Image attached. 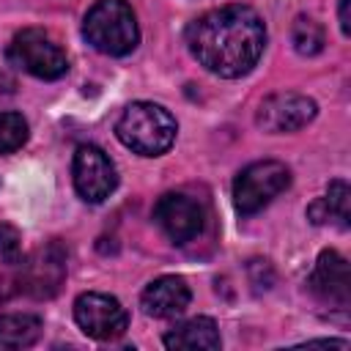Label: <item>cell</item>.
<instances>
[{
	"instance_id": "cell-1",
	"label": "cell",
	"mask_w": 351,
	"mask_h": 351,
	"mask_svg": "<svg viewBox=\"0 0 351 351\" xmlns=\"http://www.w3.org/2000/svg\"><path fill=\"white\" fill-rule=\"evenodd\" d=\"M186 47L206 71L236 80L261 60L266 25L250 5H219L186 27Z\"/></svg>"
},
{
	"instance_id": "cell-2",
	"label": "cell",
	"mask_w": 351,
	"mask_h": 351,
	"mask_svg": "<svg viewBox=\"0 0 351 351\" xmlns=\"http://www.w3.org/2000/svg\"><path fill=\"white\" fill-rule=\"evenodd\" d=\"M176 118L154 101H134L115 123L118 140L140 156H162L176 143Z\"/></svg>"
},
{
	"instance_id": "cell-3",
	"label": "cell",
	"mask_w": 351,
	"mask_h": 351,
	"mask_svg": "<svg viewBox=\"0 0 351 351\" xmlns=\"http://www.w3.org/2000/svg\"><path fill=\"white\" fill-rule=\"evenodd\" d=\"M82 36L101 55H129L140 41L137 16L126 0H96L85 14Z\"/></svg>"
},
{
	"instance_id": "cell-4",
	"label": "cell",
	"mask_w": 351,
	"mask_h": 351,
	"mask_svg": "<svg viewBox=\"0 0 351 351\" xmlns=\"http://www.w3.org/2000/svg\"><path fill=\"white\" fill-rule=\"evenodd\" d=\"M8 60L38 80H58L69 71V58L63 47L41 27L19 30L8 44Z\"/></svg>"
},
{
	"instance_id": "cell-5",
	"label": "cell",
	"mask_w": 351,
	"mask_h": 351,
	"mask_svg": "<svg viewBox=\"0 0 351 351\" xmlns=\"http://www.w3.org/2000/svg\"><path fill=\"white\" fill-rule=\"evenodd\" d=\"M291 184V170L277 159H263L247 165L233 181V206L239 214L250 217L269 206Z\"/></svg>"
},
{
	"instance_id": "cell-6",
	"label": "cell",
	"mask_w": 351,
	"mask_h": 351,
	"mask_svg": "<svg viewBox=\"0 0 351 351\" xmlns=\"http://www.w3.org/2000/svg\"><path fill=\"white\" fill-rule=\"evenodd\" d=\"M71 178L74 189L85 203H101L107 200L118 186V173L112 159L99 145H80L74 151L71 162Z\"/></svg>"
},
{
	"instance_id": "cell-7",
	"label": "cell",
	"mask_w": 351,
	"mask_h": 351,
	"mask_svg": "<svg viewBox=\"0 0 351 351\" xmlns=\"http://www.w3.org/2000/svg\"><path fill=\"white\" fill-rule=\"evenodd\" d=\"M74 321L77 326L93 340H115L126 332L129 315L123 304L110 293H80L74 302Z\"/></svg>"
},
{
	"instance_id": "cell-8",
	"label": "cell",
	"mask_w": 351,
	"mask_h": 351,
	"mask_svg": "<svg viewBox=\"0 0 351 351\" xmlns=\"http://www.w3.org/2000/svg\"><path fill=\"white\" fill-rule=\"evenodd\" d=\"M19 291H27L38 299H49L60 291L66 280V252L58 241H49L47 247L36 250L27 261H19Z\"/></svg>"
},
{
	"instance_id": "cell-9",
	"label": "cell",
	"mask_w": 351,
	"mask_h": 351,
	"mask_svg": "<svg viewBox=\"0 0 351 351\" xmlns=\"http://www.w3.org/2000/svg\"><path fill=\"white\" fill-rule=\"evenodd\" d=\"M154 219L162 228V233L176 244H189L203 230V206L197 197H189L184 192H167L154 206Z\"/></svg>"
},
{
	"instance_id": "cell-10",
	"label": "cell",
	"mask_w": 351,
	"mask_h": 351,
	"mask_svg": "<svg viewBox=\"0 0 351 351\" xmlns=\"http://www.w3.org/2000/svg\"><path fill=\"white\" fill-rule=\"evenodd\" d=\"M318 112V104L304 93H274L258 107V126L271 134H285L307 126Z\"/></svg>"
},
{
	"instance_id": "cell-11",
	"label": "cell",
	"mask_w": 351,
	"mask_h": 351,
	"mask_svg": "<svg viewBox=\"0 0 351 351\" xmlns=\"http://www.w3.org/2000/svg\"><path fill=\"white\" fill-rule=\"evenodd\" d=\"M315 299H321L329 307L346 310L351 302V277H348V261L337 250H324L313 266V274L307 280Z\"/></svg>"
},
{
	"instance_id": "cell-12",
	"label": "cell",
	"mask_w": 351,
	"mask_h": 351,
	"mask_svg": "<svg viewBox=\"0 0 351 351\" xmlns=\"http://www.w3.org/2000/svg\"><path fill=\"white\" fill-rule=\"evenodd\" d=\"M189 299H192V291L186 280L176 274H165L148 282L140 302H143V310L154 318H176L189 307Z\"/></svg>"
},
{
	"instance_id": "cell-13",
	"label": "cell",
	"mask_w": 351,
	"mask_h": 351,
	"mask_svg": "<svg viewBox=\"0 0 351 351\" xmlns=\"http://www.w3.org/2000/svg\"><path fill=\"white\" fill-rule=\"evenodd\" d=\"M165 346L176 351H214L219 348V329L211 318L195 315L165 335Z\"/></svg>"
},
{
	"instance_id": "cell-14",
	"label": "cell",
	"mask_w": 351,
	"mask_h": 351,
	"mask_svg": "<svg viewBox=\"0 0 351 351\" xmlns=\"http://www.w3.org/2000/svg\"><path fill=\"white\" fill-rule=\"evenodd\" d=\"M348 203H351V192H348V184L343 178H335L326 189L324 197H318L310 208H307V217L315 222V225H324V222H337L340 228H348Z\"/></svg>"
},
{
	"instance_id": "cell-15",
	"label": "cell",
	"mask_w": 351,
	"mask_h": 351,
	"mask_svg": "<svg viewBox=\"0 0 351 351\" xmlns=\"http://www.w3.org/2000/svg\"><path fill=\"white\" fill-rule=\"evenodd\" d=\"M41 335V318L30 313L0 315V348H27Z\"/></svg>"
},
{
	"instance_id": "cell-16",
	"label": "cell",
	"mask_w": 351,
	"mask_h": 351,
	"mask_svg": "<svg viewBox=\"0 0 351 351\" xmlns=\"http://www.w3.org/2000/svg\"><path fill=\"white\" fill-rule=\"evenodd\" d=\"M291 41H293V49L304 58H313L324 49L326 44V33L321 27V22H315L313 16H296L293 27H291Z\"/></svg>"
},
{
	"instance_id": "cell-17",
	"label": "cell",
	"mask_w": 351,
	"mask_h": 351,
	"mask_svg": "<svg viewBox=\"0 0 351 351\" xmlns=\"http://www.w3.org/2000/svg\"><path fill=\"white\" fill-rule=\"evenodd\" d=\"M27 140V121L19 112H0V154L22 148Z\"/></svg>"
},
{
	"instance_id": "cell-18",
	"label": "cell",
	"mask_w": 351,
	"mask_h": 351,
	"mask_svg": "<svg viewBox=\"0 0 351 351\" xmlns=\"http://www.w3.org/2000/svg\"><path fill=\"white\" fill-rule=\"evenodd\" d=\"M0 258L5 266H16L22 261V236L8 222H0Z\"/></svg>"
},
{
	"instance_id": "cell-19",
	"label": "cell",
	"mask_w": 351,
	"mask_h": 351,
	"mask_svg": "<svg viewBox=\"0 0 351 351\" xmlns=\"http://www.w3.org/2000/svg\"><path fill=\"white\" fill-rule=\"evenodd\" d=\"M348 3H351V0H340V30H343V36H348V33H351V19H348Z\"/></svg>"
}]
</instances>
